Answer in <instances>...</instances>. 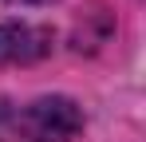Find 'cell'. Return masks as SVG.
<instances>
[{
  "instance_id": "1",
  "label": "cell",
  "mask_w": 146,
  "mask_h": 142,
  "mask_svg": "<svg viewBox=\"0 0 146 142\" xmlns=\"http://www.w3.org/2000/svg\"><path fill=\"white\" fill-rule=\"evenodd\" d=\"M83 130V111L67 95H44L28 103L24 111L0 107V142L24 138V142H71Z\"/></svg>"
},
{
  "instance_id": "2",
  "label": "cell",
  "mask_w": 146,
  "mask_h": 142,
  "mask_svg": "<svg viewBox=\"0 0 146 142\" xmlns=\"http://www.w3.org/2000/svg\"><path fill=\"white\" fill-rule=\"evenodd\" d=\"M51 55V32L40 24H0V63L16 67V63H36Z\"/></svg>"
},
{
  "instance_id": "3",
  "label": "cell",
  "mask_w": 146,
  "mask_h": 142,
  "mask_svg": "<svg viewBox=\"0 0 146 142\" xmlns=\"http://www.w3.org/2000/svg\"><path fill=\"white\" fill-rule=\"evenodd\" d=\"M12 4H55V0H12Z\"/></svg>"
}]
</instances>
